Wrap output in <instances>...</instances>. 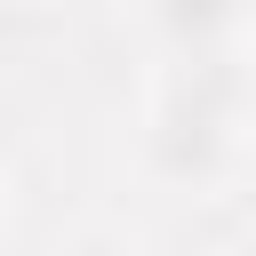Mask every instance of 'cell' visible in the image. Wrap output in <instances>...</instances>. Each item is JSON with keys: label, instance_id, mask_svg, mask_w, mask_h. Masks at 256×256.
Masks as SVG:
<instances>
[{"label": "cell", "instance_id": "obj_1", "mask_svg": "<svg viewBox=\"0 0 256 256\" xmlns=\"http://www.w3.org/2000/svg\"><path fill=\"white\" fill-rule=\"evenodd\" d=\"M248 112H256V64L240 48L152 56V72H144V128H136L144 176L160 192H216L240 168Z\"/></svg>", "mask_w": 256, "mask_h": 256}, {"label": "cell", "instance_id": "obj_2", "mask_svg": "<svg viewBox=\"0 0 256 256\" xmlns=\"http://www.w3.org/2000/svg\"><path fill=\"white\" fill-rule=\"evenodd\" d=\"M136 32L152 40V56H216V48H248L256 16L232 0H152L136 8Z\"/></svg>", "mask_w": 256, "mask_h": 256}, {"label": "cell", "instance_id": "obj_3", "mask_svg": "<svg viewBox=\"0 0 256 256\" xmlns=\"http://www.w3.org/2000/svg\"><path fill=\"white\" fill-rule=\"evenodd\" d=\"M48 256H144V240H136L128 224H80V232H64Z\"/></svg>", "mask_w": 256, "mask_h": 256}, {"label": "cell", "instance_id": "obj_4", "mask_svg": "<svg viewBox=\"0 0 256 256\" xmlns=\"http://www.w3.org/2000/svg\"><path fill=\"white\" fill-rule=\"evenodd\" d=\"M0 200H8V176H0Z\"/></svg>", "mask_w": 256, "mask_h": 256}]
</instances>
